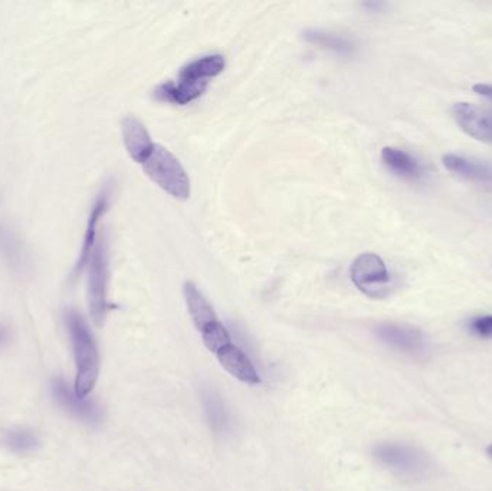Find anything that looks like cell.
<instances>
[{"label": "cell", "instance_id": "cell-14", "mask_svg": "<svg viewBox=\"0 0 492 491\" xmlns=\"http://www.w3.org/2000/svg\"><path fill=\"white\" fill-rule=\"evenodd\" d=\"M380 158L387 170L400 179L417 182L425 176V168L409 151H402L398 147H384L380 153Z\"/></svg>", "mask_w": 492, "mask_h": 491}, {"label": "cell", "instance_id": "cell-18", "mask_svg": "<svg viewBox=\"0 0 492 491\" xmlns=\"http://www.w3.org/2000/svg\"><path fill=\"white\" fill-rule=\"evenodd\" d=\"M4 443L15 453L27 454L34 451L38 446L39 441L36 435L29 430H15L6 434Z\"/></svg>", "mask_w": 492, "mask_h": 491}, {"label": "cell", "instance_id": "cell-21", "mask_svg": "<svg viewBox=\"0 0 492 491\" xmlns=\"http://www.w3.org/2000/svg\"><path fill=\"white\" fill-rule=\"evenodd\" d=\"M468 331L481 339H492V315H475L466 323Z\"/></svg>", "mask_w": 492, "mask_h": 491}, {"label": "cell", "instance_id": "cell-12", "mask_svg": "<svg viewBox=\"0 0 492 491\" xmlns=\"http://www.w3.org/2000/svg\"><path fill=\"white\" fill-rule=\"evenodd\" d=\"M0 258L16 274H23L29 270V254L22 238L4 222H0Z\"/></svg>", "mask_w": 492, "mask_h": 491}, {"label": "cell", "instance_id": "cell-23", "mask_svg": "<svg viewBox=\"0 0 492 491\" xmlns=\"http://www.w3.org/2000/svg\"><path fill=\"white\" fill-rule=\"evenodd\" d=\"M487 454H488L489 457L492 458V444H489V446H487Z\"/></svg>", "mask_w": 492, "mask_h": 491}, {"label": "cell", "instance_id": "cell-7", "mask_svg": "<svg viewBox=\"0 0 492 491\" xmlns=\"http://www.w3.org/2000/svg\"><path fill=\"white\" fill-rule=\"evenodd\" d=\"M452 116L465 135L478 142L492 144V111L471 102H456Z\"/></svg>", "mask_w": 492, "mask_h": 491}, {"label": "cell", "instance_id": "cell-6", "mask_svg": "<svg viewBox=\"0 0 492 491\" xmlns=\"http://www.w3.org/2000/svg\"><path fill=\"white\" fill-rule=\"evenodd\" d=\"M376 334L384 345L409 356H423L428 352L425 334L415 327L398 323H382L376 327Z\"/></svg>", "mask_w": 492, "mask_h": 491}, {"label": "cell", "instance_id": "cell-16", "mask_svg": "<svg viewBox=\"0 0 492 491\" xmlns=\"http://www.w3.org/2000/svg\"><path fill=\"white\" fill-rule=\"evenodd\" d=\"M183 293L184 300L188 304L189 315L192 317L193 323L200 333L206 331L207 327H211L214 323L219 322L218 315L214 313L211 303L193 282H188L184 284Z\"/></svg>", "mask_w": 492, "mask_h": 491}, {"label": "cell", "instance_id": "cell-22", "mask_svg": "<svg viewBox=\"0 0 492 491\" xmlns=\"http://www.w3.org/2000/svg\"><path fill=\"white\" fill-rule=\"evenodd\" d=\"M472 90L475 94L492 102V84H475Z\"/></svg>", "mask_w": 492, "mask_h": 491}, {"label": "cell", "instance_id": "cell-9", "mask_svg": "<svg viewBox=\"0 0 492 491\" xmlns=\"http://www.w3.org/2000/svg\"><path fill=\"white\" fill-rule=\"evenodd\" d=\"M52 395L60 408L87 424H97L101 420V409L87 397H79L64 379L58 378L52 382Z\"/></svg>", "mask_w": 492, "mask_h": 491}, {"label": "cell", "instance_id": "cell-3", "mask_svg": "<svg viewBox=\"0 0 492 491\" xmlns=\"http://www.w3.org/2000/svg\"><path fill=\"white\" fill-rule=\"evenodd\" d=\"M88 306L91 317L102 326L109 313V259L104 236H100L88 261Z\"/></svg>", "mask_w": 492, "mask_h": 491}, {"label": "cell", "instance_id": "cell-8", "mask_svg": "<svg viewBox=\"0 0 492 491\" xmlns=\"http://www.w3.org/2000/svg\"><path fill=\"white\" fill-rule=\"evenodd\" d=\"M109 199H111V189L109 186L101 189L95 198L93 208H91L90 217H88L87 226H85V233H84L83 247L79 252V258L72 270V277L81 274L87 268L88 261H90L91 254L94 251L95 245L100 240V222H101L104 215L109 208Z\"/></svg>", "mask_w": 492, "mask_h": 491}, {"label": "cell", "instance_id": "cell-10", "mask_svg": "<svg viewBox=\"0 0 492 491\" xmlns=\"http://www.w3.org/2000/svg\"><path fill=\"white\" fill-rule=\"evenodd\" d=\"M445 169L459 179L478 184L481 188L492 191V165L484 160L468 158L464 154L447 153L442 158Z\"/></svg>", "mask_w": 492, "mask_h": 491}, {"label": "cell", "instance_id": "cell-4", "mask_svg": "<svg viewBox=\"0 0 492 491\" xmlns=\"http://www.w3.org/2000/svg\"><path fill=\"white\" fill-rule=\"evenodd\" d=\"M373 455L386 469L407 479H422L431 469L428 455L409 444H379L375 446Z\"/></svg>", "mask_w": 492, "mask_h": 491}, {"label": "cell", "instance_id": "cell-20", "mask_svg": "<svg viewBox=\"0 0 492 491\" xmlns=\"http://www.w3.org/2000/svg\"><path fill=\"white\" fill-rule=\"evenodd\" d=\"M205 404H206V413L209 415V420H211L212 427L221 431L226 424V413L222 402L218 397L209 394L205 397Z\"/></svg>", "mask_w": 492, "mask_h": 491}, {"label": "cell", "instance_id": "cell-13", "mask_svg": "<svg viewBox=\"0 0 492 491\" xmlns=\"http://www.w3.org/2000/svg\"><path fill=\"white\" fill-rule=\"evenodd\" d=\"M225 58L221 53H209L203 57L190 61L184 65L179 72L177 79L183 83L195 84V86H207L209 79L222 74L225 70Z\"/></svg>", "mask_w": 492, "mask_h": 491}, {"label": "cell", "instance_id": "cell-17", "mask_svg": "<svg viewBox=\"0 0 492 491\" xmlns=\"http://www.w3.org/2000/svg\"><path fill=\"white\" fill-rule=\"evenodd\" d=\"M304 39L312 45L327 49L331 53H338L342 57H349L354 51L353 42L342 35L333 34L328 30L309 29L304 32Z\"/></svg>", "mask_w": 492, "mask_h": 491}, {"label": "cell", "instance_id": "cell-1", "mask_svg": "<svg viewBox=\"0 0 492 491\" xmlns=\"http://www.w3.org/2000/svg\"><path fill=\"white\" fill-rule=\"evenodd\" d=\"M68 333L71 338L74 357H76V389L79 397H87L94 389L100 373V355L97 343L88 326L87 320L77 310L65 313Z\"/></svg>", "mask_w": 492, "mask_h": 491}, {"label": "cell", "instance_id": "cell-2", "mask_svg": "<svg viewBox=\"0 0 492 491\" xmlns=\"http://www.w3.org/2000/svg\"><path fill=\"white\" fill-rule=\"evenodd\" d=\"M144 173L158 188L177 200H186L190 196V179L179 159L165 147L156 144L150 158L144 161Z\"/></svg>", "mask_w": 492, "mask_h": 491}, {"label": "cell", "instance_id": "cell-5", "mask_svg": "<svg viewBox=\"0 0 492 491\" xmlns=\"http://www.w3.org/2000/svg\"><path fill=\"white\" fill-rule=\"evenodd\" d=\"M350 277L361 293L372 299H383L393 285L386 263L375 252H365L354 259Z\"/></svg>", "mask_w": 492, "mask_h": 491}, {"label": "cell", "instance_id": "cell-15", "mask_svg": "<svg viewBox=\"0 0 492 491\" xmlns=\"http://www.w3.org/2000/svg\"><path fill=\"white\" fill-rule=\"evenodd\" d=\"M216 356L223 368L242 382L249 383V385H256L261 382L260 375L251 359L237 345L230 343V345L223 346L222 349L216 353Z\"/></svg>", "mask_w": 492, "mask_h": 491}, {"label": "cell", "instance_id": "cell-11", "mask_svg": "<svg viewBox=\"0 0 492 491\" xmlns=\"http://www.w3.org/2000/svg\"><path fill=\"white\" fill-rule=\"evenodd\" d=\"M121 133H123V142L128 156L135 163L143 166L144 161L150 158L151 151H155L156 146L147 132L146 126L139 119L128 116L121 123Z\"/></svg>", "mask_w": 492, "mask_h": 491}, {"label": "cell", "instance_id": "cell-19", "mask_svg": "<svg viewBox=\"0 0 492 491\" xmlns=\"http://www.w3.org/2000/svg\"><path fill=\"white\" fill-rule=\"evenodd\" d=\"M202 339L207 349L214 353H218L223 346L232 343L230 331H226V327L221 322L214 323L211 327H207L206 331H203Z\"/></svg>", "mask_w": 492, "mask_h": 491}]
</instances>
